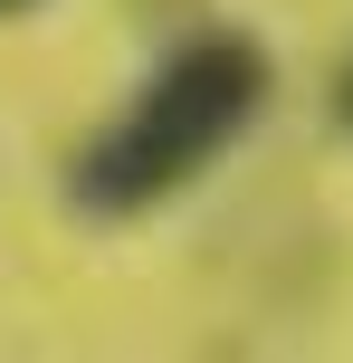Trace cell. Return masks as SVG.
<instances>
[{"instance_id": "cell-1", "label": "cell", "mask_w": 353, "mask_h": 363, "mask_svg": "<svg viewBox=\"0 0 353 363\" xmlns=\"http://www.w3.org/2000/svg\"><path fill=\"white\" fill-rule=\"evenodd\" d=\"M258 115H267V48L258 38H239V29L182 38V48L144 77V96L67 163V211L105 220V230L163 211V201H182L210 163H229Z\"/></svg>"}, {"instance_id": "cell-2", "label": "cell", "mask_w": 353, "mask_h": 363, "mask_svg": "<svg viewBox=\"0 0 353 363\" xmlns=\"http://www.w3.org/2000/svg\"><path fill=\"white\" fill-rule=\"evenodd\" d=\"M335 125L353 134V57H344V67H335Z\"/></svg>"}, {"instance_id": "cell-3", "label": "cell", "mask_w": 353, "mask_h": 363, "mask_svg": "<svg viewBox=\"0 0 353 363\" xmlns=\"http://www.w3.org/2000/svg\"><path fill=\"white\" fill-rule=\"evenodd\" d=\"M0 10H38V0H0Z\"/></svg>"}]
</instances>
